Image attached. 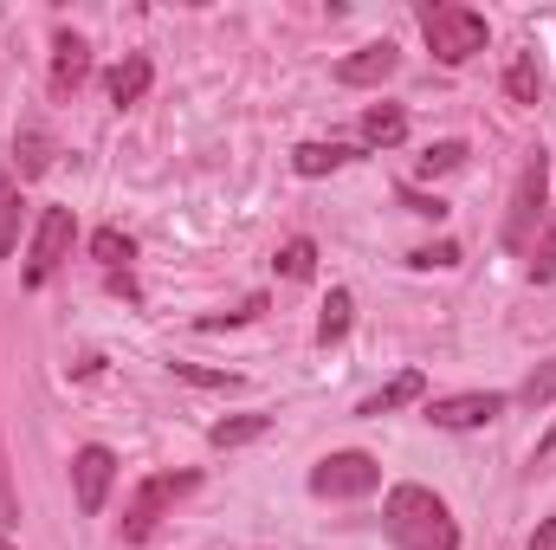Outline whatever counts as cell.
<instances>
[{"instance_id":"obj_19","label":"cell","mask_w":556,"mask_h":550,"mask_svg":"<svg viewBox=\"0 0 556 550\" xmlns=\"http://www.w3.org/2000/svg\"><path fill=\"white\" fill-rule=\"evenodd\" d=\"M531 278H538V285H551L556 278V201H551V221H544L538 247H531Z\"/></svg>"},{"instance_id":"obj_23","label":"cell","mask_w":556,"mask_h":550,"mask_svg":"<svg viewBox=\"0 0 556 550\" xmlns=\"http://www.w3.org/2000/svg\"><path fill=\"white\" fill-rule=\"evenodd\" d=\"M518 402H525V409H544V402H556V363H544V370H531V376H525Z\"/></svg>"},{"instance_id":"obj_18","label":"cell","mask_w":556,"mask_h":550,"mask_svg":"<svg viewBox=\"0 0 556 550\" xmlns=\"http://www.w3.org/2000/svg\"><path fill=\"white\" fill-rule=\"evenodd\" d=\"M91 253H98V266H111V273H117V266H130V260H137V240H130V234H117V227H104V234L91 240Z\"/></svg>"},{"instance_id":"obj_24","label":"cell","mask_w":556,"mask_h":550,"mask_svg":"<svg viewBox=\"0 0 556 550\" xmlns=\"http://www.w3.org/2000/svg\"><path fill=\"white\" fill-rule=\"evenodd\" d=\"M466 162V142H433L427 155H420V175H446V168H459Z\"/></svg>"},{"instance_id":"obj_3","label":"cell","mask_w":556,"mask_h":550,"mask_svg":"<svg viewBox=\"0 0 556 550\" xmlns=\"http://www.w3.org/2000/svg\"><path fill=\"white\" fill-rule=\"evenodd\" d=\"M420 33H427V46H433V59H440V65H466V59H479V52H485V13L453 7V0L420 7Z\"/></svg>"},{"instance_id":"obj_16","label":"cell","mask_w":556,"mask_h":550,"mask_svg":"<svg viewBox=\"0 0 556 550\" xmlns=\"http://www.w3.org/2000/svg\"><path fill=\"white\" fill-rule=\"evenodd\" d=\"M266 427H273V414H233V421H214V434H207V440L227 453V447H247V440H260Z\"/></svg>"},{"instance_id":"obj_13","label":"cell","mask_w":556,"mask_h":550,"mask_svg":"<svg viewBox=\"0 0 556 550\" xmlns=\"http://www.w3.org/2000/svg\"><path fill=\"white\" fill-rule=\"evenodd\" d=\"M149 78H155V72H149V59H124V65H117V72H111V104H117V111H124V104H142V91H149Z\"/></svg>"},{"instance_id":"obj_4","label":"cell","mask_w":556,"mask_h":550,"mask_svg":"<svg viewBox=\"0 0 556 550\" xmlns=\"http://www.w3.org/2000/svg\"><path fill=\"white\" fill-rule=\"evenodd\" d=\"M201 486V473H149L137 486V499L124 505V545H142V538H155V525L175 512V499H188Z\"/></svg>"},{"instance_id":"obj_7","label":"cell","mask_w":556,"mask_h":550,"mask_svg":"<svg viewBox=\"0 0 556 550\" xmlns=\"http://www.w3.org/2000/svg\"><path fill=\"white\" fill-rule=\"evenodd\" d=\"M111 479H117L111 447H78V460H72V486H78V512H85V518H98V512H104Z\"/></svg>"},{"instance_id":"obj_2","label":"cell","mask_w":556,"mask_h":550,"mask_svg":"<svg viewBox=\"0 0 556 550\" xmlns=\"http://www.w3.org/2000/svg\"><path fill=\"white\" fill-rule=\"evenodd\" d=\"M544 221H551V155H544V149H531V155H525V168H518V182H511L505 247H511V253H531V247H538V234H544Z\"/></svg>"},{"instance_id":"obj_10","label":"cell","mask_w":556,"mask_h":550,"mask_svg":"<svg viewBox=\"0 0 556 550\" xmlns=\"http://www.w3.org/2000/svg\"><path fill=\"white\" fill-rule=\"evenodd\" d=\"M85 72H91V46H85L78 33H59V39H52V98L78 91Z\"/></svg>"},{"instance_id":"obj_12","label":"cell","mask_w":556,"mask_h":550,"mask_svg":"<svg viewBox=\"0 0 556 550\" xmlns=\"http://www.w3.org/2000/svg\"><path fill=\"white\" fill-rule=\"evenodd\" d=\"M402 137H408V111L402 104H369L363 111V142L369 149H395Z\"/></svg>"},{"instance_id":"obj_27","label":"cell","mask_w":556,"mask_h":550,"mask_svg":"<svg viewBox=\"0 0 556 550\" xmlns=\"http://www.w3.org/2000/svg\"><path fill=\"white\" fill-rule=\"evenodd\" d=\"M531 550H556V525H544V532L531 538Z\"/></svg>"},{"instance_id":"obj_28","label":"cell","mask_w":556,"mask_h":550,"mask_svg":"<svg viewBox=\"0 0 556 550\" xmlns=\"http://www.w3.org/2000/svg\"><path fill=\"white\" fill-rule=\"evenodd\" d=\"M551 447H556V427H551V434H544V440H538V453H551Z\"/></svg>"},{"instance_id":"obj_14","label":"cell","mask_w":556,"mask_h":550,"mask_svg":"<svg viewBox=\"0 0 556 550\" xmlns=\"http://www.w3.org/2000/svg\"><path fill=\"white\" fill-rule=\"evenodd\" d=\"M420 389H427V383H420L415 370H402V376H395L389 389H376V396H369V402H363L356 414H376V421H382V414H395L402 402H420Z\"/></svg>"},{"instance_id":"obj_26","label":"cell","mask_w":556,"mask_h":550,"mask_svg":"<svg viewBox=\"0 0 556 550\" xmlns=\"http://www.w3.org/2000/svg\"><path fill=\"white\" fill-rule=\"evenodd\" d=\"M415 266H459V247H453V240H440V247H420Z\"/></svg>"},{"instance_id":"obj_29","label":"cell","mask_w":556,"mask_h":550,"mask_svg":"<svg viewBox=\"0 0 556 550\" xmlns=\"http://www.w3.org/2000/svg\"><path fill=\"white\" fill-rule=\"evenodd\" d=\"M0 550H13V545H7V538H0Z\"/></svg>"},{"instance_id":"obj_11","label":"cell","mask_w":556,"mask_h":550,"mask_svg":"<svg viewBox=\"0 0 556 550\" xmlns=\"http://www.w3.org/2000/svg\"><path fill=\"white\" fill-rule=\"evenodd\" d=\"M350 162H356L350 142H304V149H291V168H298V175H337V168H350Z\"/></svg>"},{"instance_id":"obj_8","label":"cell","mask_w":556,"mask_h":550,"mask_svg":"<svg viewBox=\"0 0 556 550\" xmlns=\"http://www.w3.org/2000/svg\"><path fill=\"white\" fill-rule=\"evenodd\" d=\"M498 414H505V396H492V389L427 402V421H433V427H485V421H498Z\"/></svg>"},{"instance_id":"obj_9","label":"cell","mask_w":556,"mask_h":550,"mask_svg":"<svg viewBox=\"0 0 556 550\" xmlns=\"http://www.w3.org/2000/svg\"><path fill=\"white\" fill-rule=\"evenodd\" d=\"M395 65H402V52H395L389 39H376V46H356V52L337 65V85L363 91V85H382V78H395Z\"/></svg>"},{"instance_id":"obj_21","label":"cell","mask_w":556,"mask_h":550,"mask_svg":"<svg viewBox=\"0 0 556 550\" xmlns=\"http://www.w3.org/2000/svg\"><path fill=\"white\" fill-rule=\"evenodd\" d=\"M278 273H285V278H311V273H317V247H311V240H285Z\"/></svg>"},{"instance_id":"obj_20","label":"cell","mask_w":556,"mask_h":550,"mask_svg":"<svg viewBox=\"0 0 556 550\" xmlns=\"http://www.w3.org/2000/svg\"><path fill=\"white\" fill-rule=\"evenodd\" d=\"M46 162H52V137H46L39 124H26V130H20V175H39Z\"/></svg>"},{"instance_id":"obj_17","label":"cell","mask_w":556,"mask_h":550,"mask_svg":"<svg viewBox=\"0 0 556 550\" xmlns=\"http://www.w3.org/2000/svg\"><path fill=\"white\" fill-rule=\"evenodd\" d=\"M20 208H26V201H20V182L0 168V260H7L13 240H20Z\"/></svg>"},{"instance_id":"obj_1","label":"cell","mask_w":556,"mask_h":550,"mask_svg":"<svg viewBox=\"0 0 556 550\" xmlns=\"http://www.w3.org/2000/svg\"><path fill=\"white\" fill-rule=\"evenodd\" d=\"M382 532L395 550H459V525L453 512L427 492V486H395L382 499Z\"/></svg>"},{"instance_id":"obj_25","label":"cell","mask_w":556,"mask_h":550,"mask_svg":"<svg viewBox=\"0 0 556 550\" xmlns=\"http://www.w3.org/2000/svg\"><path fill=\"white\" fill-rule=\"evenodd\" d=\"M175 376H188V383H201V389H233L240 376H214V370H194V363H175Z\"/></svg>"},{"instance_id":"obj_22","label":"cell","mask_w":556,"mask_h":550,"mask_svg":"<svg viewBox=\"0 0 556 550\" xmlns=\"http://www.w3.org/2000/svg\"><path fill=\"white\" fill-rule=\"evenodd\" d=\"M505 91H511L518 104H538V65H531L525 52L511 59V72H505Z\"/></svg>"},{"instance_id":"obj_5","label":"cell","mask_w":556,"mask_h":550,"mask_svg":"<svg viewBox=\"0 0 556 550\" xmlns=\"http://www.w3.org/2000/svg\"><path fill=\"white\" fill-rule=\"evenodd\" d=\"M382 486V466L369 453H330L311 466V492L317 499H369Z\"/></svg>"},{"instance_id":"obj_15","label":"cell","mask_w":556,"mask_h":550,"mask_svg":"<svg viewBox=\"0 0 556 550\" xmlns=\"http://www.w3.org/2000/svg\"><path fill=\"white\" fill-rule=\"evenodd\" d=\"M350 311H356V298H350V291H343V285H337V291H330V298H324V317H317V343H324V350H330V343H343V337H350Z\"/></svg>"},{"instance_id":"obj_6","label":"cell","mask_w":556,"mask_h":550,"mask_svg":"<svg viewBox=\"0 0 556 550\" xmlns=\"http://www.w3.org/2000/svg\"><path fill=\"white\" fill-rule=\"evenodd\" d=\"M72 234H78L72 208H46V214H39V234H33V260H26V285H46V278L65 266V247H72Z\"/></svg>"}]
</instances>
